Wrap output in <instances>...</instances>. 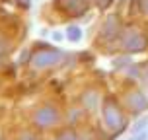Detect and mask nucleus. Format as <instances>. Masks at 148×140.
Masks as SVG:
<instances>
[{"instance_id": "9b49d317", "label": "nucleus", "mask_w": 148, "mask_h": 140, "mask_svg": "<svg viewBox=\"0 0 148 140\" xmlns=\"http://www.w3.org/2000/svg\"><path fill=\"white\" fill-rule=\"evenodd\" d=\"M131 64V59L129 57H119V59H115V62H113V66L115 68H125Z\"/></svg>"}, {"instance_id": "f3484780", "label": "nucleus", "mask_w": 148, "mask_h": 140, "mask_svg": "<svg viewBox=\"0 0 148 140\" xmlns=\"http://www.w3.org/2000/svg\"><path fill=\"white\" fill-rule=\"evenodd\" d=\"M62 33H60V31H55V33H53V41H62Z\"/></svg>"}, {"instance_id": "412c9836", "label": "nucleus", "mask_w": 148, "mask_h": 140, "mask_svg": "<svg viewBox=\"0 0 148 140\" xmlns=\"http://www.w3.org/2000/svg\"><path fill=\"white\" fill-rule=\"evenodd\" d=\"M0 140H6V138H0Z\"/></svg>"}, {"instance_id": "2eb2a0df", "label": "nucleus", "mask_w": 148, "mask_h": 140, "mask_svg": "<svg viewBox=\"0 0 148 140\" xmlns=\"http://www.w3.org/2000/svg\"><path fill=\"white\" fill-rule=\"evenodd\" d=\"M138 6H140V12L148 16V0H138Z\"/></svg>"}, {"instance_id": "1a4fd4ad", "label": "nucleus", "mask_w": 148, "mask_h": 140, "mask_svg": "<svg viewBox=\"0 0 148 140\" xmlns=\"http://www.w3.org/2000/svg\"><path fill=\"white\" fill-rule=\"evenodd\" d=\"M66 39L70 41V43H80L82 41V29L78 27V25H70L66 29Z\"/></svg>"}, {"instance_id": "0eeeda50", "label": "nucleus", "mask_w": 148, "mask_h": 140, "mask_svg": "<svg viewBox=\"0 0 148 140\" xmlns=\"http://www.w3.org/2000/svg\"><path fill=\"white\" fill-rule=\"evenodd\" d=\"M119 33V22L115 16H109L107 20L103 22L101 25V37H103L105 41H111V39H115Z\"/></svg>"}, {"instance_id": "6ab92c4d", "label": "nucleus", "mask_w": 148, "mask_h": 140, "mask_svg": "<svg viewBox=\"0 0 148 140\" xmlns=\"http://www.w3.org/2000/svg\"><path fill=\"white\" fill-rule=\"evenodd\" d=\"M18 2H20L23 8H29V0H18Z\"/></svg>"}, {"instance_id": "f03ea898", "label": "nucleus", "mask_w": 148, "mask_h": 140, "mask_svg": "<svg viewBox=\"0 0 148 140\" xmlns=\"http://www.w3.org/2000/svg\"><path fill=\"white\" fill-rule=\"evenodd\" d=\"M121 43H123V49L127 53H140L148 47V39L138 29H127L123 33V41Z\"/></svg>"}, {"instance_id": "20e7f679", "label": "nucleus", "mask_w": 148, "mask_h": 140, "mask_svg": "<svg viewBox=\"0 0 148 140\" xmlns=\"http://www.w3.org/2000/svg\"><path fill=\"white\" fill-rule=\"evenodd\" d=\"M33 123H35V126H39V128H49V126L57 125V123H59V109L51 103L39 107V109L35 111V115H33Z\"/></svg>"}, {"instance_id": "f8f14e48", "label": "nucleus", "mask_w": 148, "mask_h": 140, "mask_svg": "<svg viewBox=\"0 0 148 140\" xmlns=\"http://www.w3.org/2000/svg\"><path fill=\"white\" fill-rule=\"evenodd\" d=\"M96 4H97L99 10H105V8H109L113 4V0H96Z\"/></svg>"}, {"instance_id": "f257e3e1", "label": "nucleus", "mask_w": 148, "mask_h": 140, "mask_svg": "<svg viewBox=\"0 0 148 140\" xmlns=\"http://www.w3.org/2000/svg\"><path fill=\"white\" fill-rule=\"evenodd\" d=\"M103 121L107 128L113 134H119L121 130H125V117H123V111L119 107V103L113 97H107L103 101Z\"/></svg>"}, {"instance_id": "4468645a", "label": "nucleus", "mask_w": 148, "mask_h": 140, "mask_svg": "<svg viewBox=\"0 0 148 140\" xmlns=\"http://www.w3.org/2000/svg\"><path fill=\"white\" fill-rule=\"evenodd\" d=\"M20 140H37V136H35V134H31L29 130H25V132L20 134Z\"/></svg>"}, {"instance_id": "ddd939ff", "label": "nucleus", "mask_w": 148, "mask_h": 140, "mask_svg": "<svg viewBox=\"0 0 148 140\" xmlns=\"http://www.w3.org/2000/svg\"><path fill=\"white\" fill-rule=\"evenodd\" d=\"M146 123H148L146 119H142V121H138V123L134 125V128H133V130H134V132H142V130H144V126H146Z\"/></svg>"}, {"instance_id": "423d86ee", "label": "nucleus", "mask_w": 148, "mask_h": 140, "mask_svg": "<svg viewBox=\"0 0 148 140\" xmlns=\"http://www.w3.org/2000/svg\"><path fill=\"white\" fill-rule=\"evenodd\" d=\"M127 105L129 109L134 111V113H140V111L148 109V97L142 94V92H131L127 96Z\"/></svg>"}, {"instance_id": "9d476101", "label": "nucleus", "mask_w": 148, "mask_h": 140, "mask_svg": "<svg viewBox=\"0 0 148 140\" xmlns=\"http://www.w3.org/2000/svg\"><path fill=\"white\" fill-rule=\"evenodd\" d=\"M57 140H78V136H76V132L72 128H66V130H62V134Z\"/></svg>"}, {"instance_id": "6e6552de", "label": "nucleus", "mask_w": 148, "mask_h": 140, "mask_svg": "<svg viewBox=\"0 0 148 140\" xmlns=\"http://www.w3.org/2000/svg\"><path fill=\"white\" fill-rule=\"evenodd\" d=\"M82 103L86 105V109H96V105H97V94L96 92H86L84 96H82Z\"/></svg>"}, {"instance_id": "7ed1b4c3", "label": "nucleus", "mask_w": 148, "mask_h": 140, "mask_svg": "<svg viewBox=\"0 0 148 140\" xmlns=\"http://www.w3.org/2000/svg\"><path fill=\"white\" fill-rule=\"evenodd\" d=\"M62 60V51L59 49H47V51H37L31 55V64L35 68H47V66H55Z\"/></svg>"}, {"instance_id": "a211bd4d", "label": "nucleus", "mask_w": 148, "mask_h": 140, "mask_svg": "<svg viewBox=\"0 0 148 140\" xmlns=\"http://www.w3.org/2000/svg\"><path fill=\"white\" fill-rule=\"evenodd\" d=\"M8 51V41H0V53H6Z\"/></svg>"}, {"instance_id": "dca6fc26", "label": "nucleus", "mask_w": 148, "mask_h": 140, "mask_svg": "<svg viewBox=\"0 0 148 140\" xmlns=\"http://www.w3.org/2000/svg\"><path fill=\"white\" fill-rule=\"evenodd\" d=\"M146 136H148V132H146V130H142L140 134H136V136H133L131 140H146Z\"/></svg>"}, {"instance_id": "aec40b11", "label": "nucleus", "mask_w": 148, "mask_h": 140, "mask_svg": "<svg viewBox=\"0 0 148 140\" xmlns=\"http://www.w3.org/2000/svg\"><path fill=\"white\" fill-rule=\"evenodd\" d=\"M2 60H4V57H0V66H2Z\"/></svg>"}, {"instance_id": "39448f33", "label": "nucleus", "mask_w": 148, "mask_h": 140, "mask_svg": "<svg viewBox=\"0 0 148 140\" xmlns=\"http://www.w3.org/2000/svg\"><path fill=\"white\" fill-rule=\"evenodd\" d=\"M59 6L70 16H82L88 10V0H59Z\"/></svg>"}]
</instances>
